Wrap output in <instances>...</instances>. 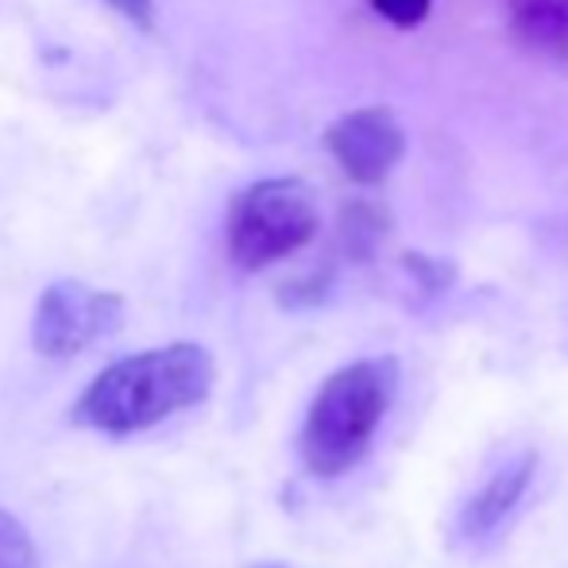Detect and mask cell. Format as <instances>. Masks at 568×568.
I'll list each match as a JSON object with an SVG mask.
<instances>
[{"mask_svg": "<svg viewBox=\"0 0 568 568\" xmlns=\"http://www.w3.org/2000/svg\"><path fill=\"white\" fill-rule=\"evenodd\" d=\"M210 390V352L190 341L163 344L109 364L74 403V422L109 437H128L205 403Z\"/></svg>", "mask_w": 568, "mask_h": 568, "instance_id": "1", "label": "cell"}, {"mask_svg": "<svg viewBox=\"0 0 568 568\" xmlns=\"http://www.w3.org/2000/svg\"><path fill=\"white\" fill-rule=\"evenodd\" d=\"M398 390L395 359H356L333 372L310 403L302 426V460L314 476L333 479L367 453L379 422L387 418Z\"/></svg>", "mask_w": 568, "mask_h": 568, "instance_id": "2", "label": "cell"}, {"mask_svg": "<svg viewBox=\"0 0 568 568\" xmlns=\"http://www.w3.org/2000/svg\"><path fill=\"white\" fill-rule=\"evenodd\" d=\"M317 197L298 179H263L240 190L229 210V255L236 267L263 271L314 240Z\"/></svg>", "mask_w": 568, "mask_h": 568, "instance_id": "3", "label": "cell"}, {"mask_svg": "<svg viewBox=\"0 0 568 568\" xmlns=\"http://www.w3.org/2000/svg\"><path fill=\"white\" fill-rule=\"evenodd\" d=\"M124 298L78 278H59L43 291L31 322V344L47 359H74L120 325Z\"/></svg>", "mask_w": 568, "mask_h": 568, "instance_id": "4", "label": "cell"}, {"mask_svg": "<svg viewBox=\"0 0 568 568\" xmlns=\"http://www.w3.org/2000/svg\"><path fill=\"white\" fill-rule=\"evenodd\" d=\"M325 148L341 163V171L356 182H379L390 174V166L403 159L406 132L398 116L383 105L352 109L341 120H333L325 132Z\"/></svg>", "mask_w": 568, "mask_h": 568, "instance_id": "5", "label": "cell"}, {"mask_svg": "<svg viewBox=\"0 0 568 568\" xmlns=\"http://www.w3.org/2000/svg\"><path fill=\"white\" fill-rule=\"evenodd\" d=\"M534 468H538V456L534 453H523L518 460L503 464V468L468 499V507H464V515H460V530L468 534V538H479V534L495 530V526L515 510V503L526 495Z\"/></svg>", "mask_w": 568, "mask_h": 568, "instance_id": "6", "label": "cell"}, {"mask_svg": "<svg viewBox=\"0 0 568 568\" xmlns=\"http://www.w3.org/2000/svg\"><path fill=\"white\" fill-rule=\"evenodd\" d=\"M515 28L530 47H568V0H518Z\"/></svg>", "mask_w": 568, "mask_h": 568, "instance_id": "7", "label": "cell"}, {"mask_svg": "<svg viewBox=\"0 0 568 568\" xmlns=\"http://www.w3.org/2000/svg\"><path fill=\"white\" fill-rule=\"evenodd\" d=\"M0 568H43L31 534L8 510H0Z\"/></svg>", "mask_w": 568, "mask_h": 568, "instance_id": "8", "label": "cell"}, {"mask_svg": "<svg viewBox=\"0 0 568 568\" xmlns=\"http://www.w3.org/2000/svg\"><path fill=\"white\" fill-rule=\"evenodd\" d=\"M372 4L395 28H414V23H422L429 16V0H372Z\"/></svg>", "mask_w": 568, "mask_h": 568, "instance_id": "9", "label": "cell"}, {"mask_svg": "<svg viewBox=\"0 0 568 568\" xmlns=\"http://www.w3.org/2000/svg\"><path fill=\"white\" fill-rule=\"evenodd\" d=\"M116 12H124L135 28H151L155 23V0H109Z\"/></svg>", "mask_w": 568, "mask_h": 568, "instance_id": "10", "label": "cell"}, {"mask_svg": "<svg viewBox=\"0 0 568 568\" xmlns=\"http://www.w3.org/2000/svg\"><path fill=\"white\" fill-rule=\"evenodd\" d=\"M267 568H278V565H267Z\"/></svg>", "mask_w": 568, "mask_h": 568, "instance_id": "11", "label": "cell"}]
</instances>
